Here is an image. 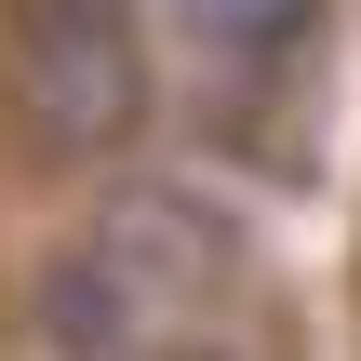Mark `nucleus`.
<instances>
[{
  "mask_svg": "<svg viewBox=\"0 0 361 361\" xmlns=\"http://www.w3.org/2000/svg\"><path fill=\"white\" fill-rule=\"evenodd\" d=\"M0 107L40 174H94L147 121V40L134 0H0Z\"/></svg>",
  "mask_w": 361,
  "mask_h": 361,
  "instance_id": "1",
  "label": "nucleus"
},
{
  "mask_svg": "<svg viewBox=\"0 0 361 361\" xmlns=\"http://www.w3.org/2000/svg\"><path fill=\"white\" fill-rule=\"evenodd\" d=\"M80 255L174 335V348H201V322L241 295V214L228 201H201V188H161V174H134V188H107L94 201V228H80Z\"/></svg>",
  "mask_w": 361,
  "mask_h": 361,
  "instance_id": "2",
  "label": "nucleus"
},
{
  "mask_svg": "<svg viewBox=\"0 0 361 361\" xmlns=\"http://www.w3.org/2000/svg\"><path fill=\"white\" fill-rule=\"evenodd\" d=\"M27 348H40V361H188L107 268H94V255H80V241L27 281Z\"/></svg>",
  "mask_w": 361,
  "mask_h": 361,
  "instance_id": "3",
  "label": "nucleus"
},
{
  "mask_svg": "<svg viewBox=\"0 0 361 361\" xmlns=\"http://www.w3.org/2000/svg\"><path fill=\"white\" fill-rule=\"evenodd\" d=\"M174 27H188L214 67H281V54L322 27V0H174Z\"/></svg>",
  "mask_w": 361,
  "mask_h": 361,
  "instance_id": "4",
  "label": "nucleus"
}]
</instances>
